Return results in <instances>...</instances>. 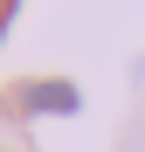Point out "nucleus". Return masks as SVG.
Wrapping results in <instances>:
<instances>
[{
  "label": "nucleus",
  "mask_w": 145,
  "mask_h": 152,
  "mask_svg": "<svg viewBox=\"0 0 145 152\" xmlns=\"http://www.w3.org/2000/svg\"><path fill=\"white\" fill-rule=\"evenodd\" d=\"M0 152H7V145H0Z\"/></svg>",
  "instance_id": "obj_2"
},
{
  "label": "nucleus",
  "mask_w": 145,
  "mask_h": 152,
  "mask_svg": "<svg viewBox=\"0 0 145 152\" xmlns=\"http://www.w3.org/2000/svg\"><path fill=\"white\" fill-rule=\"evenodd\" d=\"M14 104L35 111V118H42V111H48V118H76V111H83V90L69 83V76H28Z\"/></svg>",
  "instance_id": "obj_1"
}]
</instances>
